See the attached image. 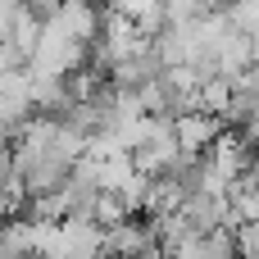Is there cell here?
<instances>
[{
	"label": "cell",
	"mask_w": 259,
	"mask_h": 259,
	"mask_svg": "<svg viewBox=\"0 0 259 259\" xmlns=\"http://www.w3.org/2000/svg\"><path fill=\"white\" fill-rule=\"evenodd\" d=\"M87 50H91V46L68 41V36H59L55 27H41V36L32 41V50H27V59H23V73H32V77H68V73L87 68Z\"/></svg>",
	"instance_id": "1"
},
{
	"label": "cell",
	"mask_w": 259,
	"mask_h": 259,
	"mask_svg": "<svg viewBox=\"0 0 259 259\" xmlns=\"http://www.w3.org/2000/svg\"><path fill=\"white\" fill-rule=\"evenodd\" d=\"M41 27H55L59 36L91 46V41H96V32H100V9H96L91 0H59V5L41 18Z\"/></svg>",
	"instance_id": "2"
},
{
	"label": "cell",
	"mask_w": 259,
	"mask_h": 259,
	"mask_svg": "<svg viewBox=\"0 0 259 259\" xmlns=\"http://www.w3.org/2000/svg\"><path fill=\"white\" fill-rule=\"evenodd\" d=\"M150 246H155V232L137 214H127V219H118L114 228L100 232V255H109V259H137L141 250H150Z\"/></svg>",
	"instance_id": "3"
},
{
	"label": "cell",
	"mask_w": 259,
	"mask_h": 259,
	"mask_svg": "<svg viewBox=\"0 0 259 259\" xmlns=\"http://www.w3.org/2000/svg\"><path fill=\"white\" fill-rule=\"evenodd\" d=\"M219 132H223V123H219L214 114H200V109H187V114L173 118V141H178V150H182L187 159L205 155V150L219 141Z\"/></svg>",
	"instance_id": "4"
},
{
	"label": "cell",
	"mask_w": 259,
	"mask_h": 259,
	"mask_svg": "<svg viewBox=\"0 0 259 259\" xmlns=\"http://www.w3.org/2000/svg\"><path fill=\"white\" fill-rule=\"evenodd\" d=\"M109 14L132 23L141 36H155L164 27V0H109Z\"/></svg>",
	"instance_id": "5"
},
{
	"label": "cell",
	"mask_w": 259,
	"mask_h": 259,
	"mask_svg": "<svg viewBox=\"0 0 259 259\" xmlns=\"http://www.w3.org/2000/svg\"><path fill=\"white\" fill-rule=\"evenodd\" d=\"M223 23H228L237 36H250V41H255V27H259V0H228V5H223Z\"/></svg>",
	"instance_id": "6"
},
{
	"label": "cell",
	"mask_w": 259,
	"mask_h": 259,
	"mask_svg": "<svg viewBox=\"0 0 259 259\" xmlns=\"http://www.w3.org/2000/svg\"><path fill=\"white\" fill-rule=\"evenodd\" d=\"M18 14H23V0H0V41H9Z\"/></svg>",
	"instance_id": "7"
},
{
	"label": "cell",
	"mask_w": 259,
	"mask_h": 259,
	"mask_svg": "<svg viewBox=\"0 0 259 259\" xmlns=\"http://www.w3.org/2000/svg\"><path fill=\"white\" fill-rule=\"evenodd\" d=\"M200 5H205V9H223L228 0H200Z\"/></svg>",
	"instance_id": "8"
},
{
	"label": "cell",
	"mask_w": 259,
	"mask_h": 259,
	"mask_svg": "<svg viewBox=\"0 0 259 259\" xmlns=\"http://www.w3.org/2000/svg\"><path fill=\"white\" fill-rule=\"evenodd\" d=\"M0 259H18V255H9V250H5V241H0Z\"/></svg>",
	"instance_id": "9"
}]
</instances>
